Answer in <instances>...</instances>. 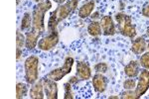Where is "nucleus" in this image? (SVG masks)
<instances>
[{"label": "nucleus", "instance_id": "9", "mask_svg": "<svg viewBox=\"0 0 149 99\" xmlns=\"http://www.w3.org/2000/svg\"><path fill=\"white\" fill-rule=\"evenodd\" d=\"M77 76L81 80H88L92 76V69L86 62L80 61L77 64Z\"/></svg>", "mask_w": 149, "mask_h": 99}, {"label": "nucleus", "instance_id": "19", "mask_svg": "<svg viewBox=\"0 0 149 99\" xmlns=\"http://www.w3.org/2000/svg\"><path fill=\"white\" fill-rule=\"evenodd\" d=\"M27 92H28L27 84L23 82H18L17 85H16V98L18 99L24 98L27 95Z\"/></svg>", "mask_w": 149, "mask_h": 99}, {"label": "nucleus", "instance_id": "21", "mask_svg": "<svg viewBox=\"0 0 149 99\" xmlns=\"http://www.w3.org/2000/svg\"><path fill=\"white\" fill-rule=\"evenodd\" d=\"M139 64H140L143 69H149V51L142 54L140 60H139Z\"/></svg>", "mask_w": 149, "mask_h": 99}, {"label": "nucleus", "instance_id": "35", "mask_svg": "<svg viewBox=\"0 0 149 99\" xmlns=\"http://www.w3.org/2000/svg\"><path fill=\"white\" fill-rule=\"evenodd\" d=\"M147 49H148V51H149V44L147 45Z\"/></svg>", "mask_w": 149, "mask_h": 99}, {"label": "nucleus", "instance_id": "30", "mask_svg": "<svg viewBox=\"0 0 149 99\" xmlns=\"http://www.w3.org/2000/svg\"><path fill=\"white\" fill-rule=\"evenodd\" d=\"M54 1L56 2V3H58V4H64L67 0H54Z\"/></svg>", "mask_w": 149, "mask_h": 99}, {"label": "nucleus", "instance_id": "28", "mask_svg": "<svg viewBox=\"0 0 149 99\" xmlns=\"http://www.w3.org/2000/svg\"><path fill=\"white\" fill-rule=\"evenodd\" d=\"M79 77L78 76H72L71 78H70V80H69V82L70 83H72V84H76V83H78V81H79Z\"/></svg>", "mask_w": 149, "mask_h": 99}, {"label": "nucleus", "instance_id": "26", "mask_svg": "<svg viewBox=\"0 0 149 99\" xmlns=\"http://www.w3.org/2000/svg\"><path fill=\"white\" fill-rule=\"evenodd\" d=\"M142 15L146 18H149V4L145 5L142 8Z\"/></svg>", "mask_w": 149, "mask_h": 99}, {"label": "nucleus", "instance_id": "10", "mask_svg": "<svg viewBox=\"0 0 149 99\" xmlns=\"http://www.w3.org/2000/svg\"><path fill=\"white\" fill-rule=\"evenodd\" d=\"M102 34L105 36H113L116 33V29L113 23V20L110 16H103L100 21Z\"/></svg>", "mask_w": 149, "mask_h": 99}, {"label": "nucleus", "instance_id": "22", "mask_svg": "<svg viewBox=\"0 0 149 99\" xmlns=\"http://www.w3.org/2000/svg\"><path fill=\"white\" fill-rule=\"evenodd\" d=\"M64 88H65V99H73V91H72V83H70L69 81L64 84Z\"/></svg>", "mask_w": 149, "mask_h": 99}, {"label": "nucleus", "instance_id": "24", "mask_svg": "<svg viewBox=\"0 0 149 99\" xmlns=\"http://www.w3.org/2000/svg\"><path fill=\"white\" fill-rule=\"evenodd\" d=\"M120 95H121L120 98L122 99H136L137 98V96H136V94H135V91H134L133 89H126V91L122 92Z\"/></svg>", "mask_w": 149, "mask_h": 99}, {"label": "nucleus", "instance_id": "29", "mask_svg": "<svg viewBox=\"0 0 149 99\" xmlns=\"http://www.w3.org/2000/svg\"><path fill=\"white\" fill-rule=\"evenodd\" d=\"M91 17H92V19H93V21L97 20V19H100V12L95 11V13H93V14H92V16H91Z\"/></svg>", "mask_w": 149, "mask_h": 99}, {"label": "nucleus", "instance_id": "4", "mask_svg": "<svg viewBox=\"0 0 149 99\" xmlns=\"http://www.w3.org/2000/svg\"><path fill=\"white\" fill-rule=\"evenodd\" d=\"M78 4L79 0H68L64 4H61V5L58 6L56 10L53 12L55 14V16H56L58 23H60L61 21L68 18L70 15H72L73 12L78 7Z\"/></svg>", "mask_w": 149, "mask_h": 99}, {"label": "nucleus", "instance_id": "3", "mask_svg": "<svg viewBox=\"0 0 149 99\" xmlns=\"http://www.w3.org/2000/svg\"><path fill=\"white\" fill-rule=\"evenodd\" d=\"M25 79L28 84H33L38 80V67H39V59L36 55H30L25 61Z\"/></svg>", "mask_w": 149, "mask_h": 99}, {"label": "nucleus", "instance_id": "5", "mask_svg": "<svg viewBox=\"0 0 149 99\" xmlns=\"http://www.w3.org/2000/svg\"><path fill=\"white\" fill-rule=\"evenodd\" d=\"M74 61L73 57H66L63 66L58 67L56 69H53L52 71H50L49 73L47 74V77H49L50 79L55 80V81L61 80L65 75H67V74L71 72L72 69H73V66H74Z\"/></svg>", "mask_w": 149, "mask_h": 99}, {"label": "nucleus", "instance_id": "25", "mask_svg": "<svg viewBox=\"0 0 149 99\" xmlns=\"http://www.w3.org/2000/svg\"><path fill=\"white\" fill-rule=\"evenodd\" d=\"M95 69L97 72H100V73H105L109 69V66L105 62H98V64H95Z\"/></svg>", "mask_w": 149, "mask_h": 99}, {"label": "nucleus", "instance_id": "1", "mask_svg": "<svg viewBox=\"0 0 149 99\" xmlns=\"http://www.w3.org/2000/svg\"><path fill=\"white\" fill-rule=\"evenodd\" d=\"M52 8V2L50 0H45L43 2H40L37 5L34 6L32 13L33 25L32 30L36 31L42 35L45 32V22L44 16L47 11H49Z\"/></svg>", "mask_w": 149, "mask_h": 99}, {"label": "nucleus", "instance_id": "2", "mask_svg": "<svg viewBox=\"0 0 149 99\" xmlns=\"http://www.w3.org/2000/svg\"><path fill=\"white\" fill-rule=\"evenodd\" d=\"M118 30L122 35L128 38H134L136 36V29L131 22V17L124 13H117L115 15Z\"/></svg>", "mask_w": 149, "mask_h": 99}, {"label": "nucleus", "instance_id": "23", "mask_svg": "<svg viewBox=\"0 0 149 99\" xmlns=\"http://www.w3.org/2000/svg\"><path fill=\"white\" fill-rule=\"evenodd\" d=\"M136 80L133 79V77H129L128 79H125L123 82L124 89H135L136 87Z\"/></svg>", "mask_w": 149, "mask_h": 99}, {"label": "nucleus", "instance_id": "34", "mask_svg": "<svg viewBox=\"0 0 149 99\" xmlns=\"http://www.w3.org/2000/svg\"><path fill=\"white\" fill-rule=\"evenodd\" d=\"M20 3V0H17V4H19Z\"/></svg>", "mask_w": 149, "mask_h": 99}, {"label": "nucleus", "instance_id": "12", "mask_svg": "<svg viewBox=\"0 0 149 99\" xmlns=\"http://www.w3.org/2000/svg\"><path fill=\"white\" fill-rule=\"evenodd\" d=\"M30 98L33 99H43L45 97L44 85H43V79L37 80L32 84L30 89Z\"/></svg>", "mask_w": 149, "mask_h": 99}, {"label": "nucleus", "instance_id": "11", "mask_svg": "<svg viewBox=\"0 0 149 99\" xmlns=\"http://www.w3.org/2000/svg\"><path fill=\"white\" fill-rule=\"evenodd\" d=\"M107 78L103 75V73H95L93 77V86L95 90L98 93H102L107 87Z\"/></svg>", "mask_w": 149, "mask_h": 99}, {"label": "nucleus", "instance_id": "17", "mask_svg": "<svg viewBox=\"0 0 149 99\" xmlns=\"http://www.w3.org/2000/svg\"><path fill=\"white\" fill-rule=\"evenodd\" d=\"M32 25H33L32 15H31L29 12H26V13L24 14L22 20H21V25H20L21 31H28L29 29L32 27Z\"/></svg>", "mask_w": 149, "mask_h": 99}, {"label": "nucleus", "instance_id": "13", "mask_svg": "<svg viewBox=\"0 0 149 99\" xmlns=\"http://www.w3.org/2000/svg\"><path fill=\"white\" fill-rule=\"evenodd\" d=\"M41 34H39L36 31L32 30L26 33V42H25V47L28 50H33L36 48V46L38 44V40H39Z\"/></svg>", "mask_w": 149, "mask_h": 99}, {"label": "nucleus", "instance_id": "33", "mask_svg": "<svg viewBox=\"0 0 149 99\" xmlns=\"http://www.w3.org/2000/svg\"><path fill=\"white\" fill-rule=\"evenodd\" d=\"M34 1L38 2V3H40V2H43V1H45V0H34Z\"/></svg>", "mask_w": 149, "mask_h": 99}, {"label": "nucleus", "instance_id": "18", "mask_svg": "<svg viewBox=\"0 0 149 99\" xmlns=\"http://www.w3.org/2000/svg\"><path fill=\"white\" fill-rule=\"evenodd\" d=\"M88 34H90L91 36H93V37H97V36L102 35V30L100 23L97 22V21H93V22L88 25Z\"/></svg>", "mask_w": 149, "mask_h": 99}, {"label": "nucleus", "instance_id": "20", "mask_svg": "<svg viewBox=\"0 0 149 99\" xmlns=\"http://www.w3.org/2000/svg\"><path fill=\"white\" fill-rule=\"evenodd\" d=\"M25 42H26V36H24L22 32L17 30V32H16V46H17V48L22 49L23 46L25 45Z\"/></svg>", "mask_w": 149, "mask_h": 99}, {"label": "nucleus", "instance_id": "8", "mask_svg": "<svg viewBox=\"0 0 149 99\" xmlns=\"http://www.w3.org/2000/svg\"><path fill=\"white\" fill-rule=\"evenodd\" d=\"M43 85H44L45 95L49 99H57L58 98V85L57 81L52 80L49 77L43 78Z\"/></svg>", "mask_w": 149, "mask_h": 99}, {"label": "nucleus", "instance_id": "27", "mask_svg": "<svg viewBox=\"0 0 149 99\" xmlns=\"http://www.w3.org/2000/svg\"><path fill=\"white\" fill-rule=\"evenodd\" d=\"M21 55H22V49L16 48V59H17V61L21 57Z\"/></svg>", "mask_w": 149, "mask_h": 99}, {"label": "nucleus", "instance_id": "14", "mask_svg": "<svg viewBox=\"0 0 149 99\" xmlns=\"http://www.w3.org/2000/svg\"><path fill=\"white\" fill-rule=\"evenodd\" d=\"M146 49H147V45H146L145 39L143 37H138L132 42L131 51L135 55H141L145 53Z\"/></svg>", "mask_w": 149, "mask_h": 99}, {"label": "nucleus", "instance_id": "31", "mask_svg": "<svg viewBox=\"0 0 149 99\" xmlns=\"http://www.w3.org/2000/svg\"><path fill=\"white\" fill-rule=\"evenodd\" d=\"M109 99H118L119 97H118V96H109Z\"/></svg>", "mask_w": 149, "mask_h": 99}, {"label": "nucleus", "instance_id": "7", "mask_svg": "<svg viewBox=\"0 0 149 99\" xmlns=\"http://www.w3.org/2000/svg\"><path fill=\"white\" fill-rule=\"evenodd\" d=\"M58 42H59V33H58V31L48 33L46 37H43L38 42V48L42 51H50L54 47H56Z\"/></svg>", "mask_w": 149, "mask_h": 99}, {"label": "nucleus", "instance_id": "16", "mask_svg": "<svg viewBox=\"0 0 149 99\" xmlns=\"http://www.w3.org/2000/svg\"><path fill=\"white\" fill-rule=\"evenodd\" d=\"M93 8H95V2L93 1L86 2V4H84L81 7L80 10H79V17L81 19H85L86 17L91 16L92 12L93 11Z\"/></svg>", "mask_w": 149, "mask_h": 99}, {"label": "nucleus", "instance_id": "32", "mask_svg": "<svg viewBox=\"0 0 149 99\" xmlns=\"http://www.w3.org/2000/svg\"><path fill=\"white\" fill-rule=\"evenodd\" d=\"M146 36H147V37H149V27L147 29V31H146Z\"/></svg>", "mask_w": 149, "mask_h": 99}, {"label": "nucleus", "instance_id": "15", "mask_svg": "<svg viewBox=\"0 0 149 99\" xmlns=\"http://www.w3.org/2000/svg\"><path fill=\"white\" fill-rule=\"evenodd\" d=\"M139 66L137 61H131L129 64H127L124 67V73L128 77H136L139 74Z\"/></svg>", "mask_w": 149, "mask_h": 99}, {"label": "nucleus", "instance_id": "6", "mask_svg": "<svg viewBox=\"0 0 149 99\" xmlns=\"http://www.w3.org/2000/svg\"><path fill=\"white\" fill-rule=\"evenodd\" d=\"M149 88V69H144L138 74V81L136 84V87L134 89L137 98H140L141 96L146 93V91Z\"/></svg>", "mask_w": 149, "mask_h": 99}]
</instances>
